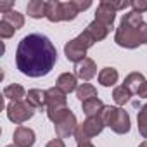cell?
Masks as SVG:
<instances>
[{"label": "cell", "mask_w": 147, "mask_h": 147, "mask_svg": "<svg viewBox=\"0 0 147 147\" xmlns=\"http://www.w3.org/2000/svg\"><path fill=\"white\" fill-rule=\"evenodd\" d=\"M57 62V49L49 36L31 33L21 38L16 50V66L28 78L47 76Z\"/></svg>", "instance_id": "cell-1"}, {"label": "cell", "mask_w": 147, "mask_h": 147, "mask_svg": "<svg viewBox=\"0 0 147 147\" xmlns=\"http://www.w3.org/2000/svg\"><path fill=\"white\" fill-rule=\"evenodd\" d=\"M114 42L123 49H137L138 45H147V23H144L142 14L135 11L126 12L116 28Z\"/></svg>", "instance_id": "cell-2"}, {"label": "cell", "mask_w": 147, "mask_h": 147, "mask_svg": "<svg viewBox=\"0 0 147 147\" xmlns=\"http://www.w3.org/2000/svg\"><path fill=\"white\" fill-rule=\"evenodd\" d=\"M47 116L49 119L55 125L62 118H66L71 109L67 107V97L59 87H52L47 90Z\"/></svg>", "instance_id": "cell-3"}, {"label": "cell", "mask_w": 147, "mask_h": 147, "mask_svg": "<svg viewBox=\"0 0 147 147\" xmlns=\"http://www.w3.org/2000/svg\"><path fill=\"white\" fill-rule=\"evenodd\" d=\"M104 126H106V125H104L100 114H99V116L87 118V121H83L82 125H78V128H76V131H75V140H76L78 144H82V142H90V138L97 137V135L104 130Z\"/></svg>", "instance_id": "cell-4"}, {"label": "cell", "mask_w": 147, "mask_h": 147, "mask_svg": "<svg viewBox=\"0 0 147 147\" xmlns=\"http://www.w3.org/2000/svg\"><path fill=\"white\" fill-rule=\"evenodd\" d=\"M5 111H7L9 121H12L14 125H19V126H21L23 123H26L28 119H31L33 114H35V109H33L26 100L9 102L7 107H5Z\"/></svg>", "instance_id": "cell-5"}, {"label": "cell", "mask_w": 147, "mask_h": 147, "mask_svg": "<svg viewBox=\"0 0 147 147\" xmlns=\"http://www.w3.org/2000/svg\"><path fill=\"white\" fill-rule=\"evenodd\" d=\"M114 19H116V11L111 4V0H102L95 11V21L102 23L104 26H107L111 30L114 24Z\"/></svg>", "instance_id": "cell-6"}, {"label": "cell", "mask_w": 147, "mask_h": 147, "mask_svg": "<svg viewBox=\"0 0 147 147\" xmlns=\"http://www.w3.org/2000/svg\"><path fill=\"white\" fill-rule=\"evenodd\" d=\"M54 128H55V135H57L59 138H66V137H69V135H75V131H76V128H78L76 116L73 114V113H69L66 118H62L59 123H55Z\"/></svg>", "instance_id": "cell-7"}, {"label": "cell", "mask_w": 147, "mask_h": 147, "mask_svg": "<svg viewBox=\"0 0 147 147\" xmlns=\"http://www.w3.org/2000/svg\"><path fill=\"white\" fill-rule=\"evenodd\" d=\"M75 75H76V78H80L83 82H90L97 75L95 61L90 59V57H85L83 61H80L78 64H75Z\"/></svg>", "instance_id": "cell-8"}, {"label": "cell", "mask_w": 147, "mask_h": 147, "mask_svg": "<svg viewBox=\"0 0 147 147\" xmlns=\"http://www.w3.org/2000/svg\"><path fill=\"white\" fill-rule=\"evenodd\" d=\"M12 138H14V145L16 147H33L35 140H36V135H35V131L31 128L21 125V126H18L14 130Z\"/></svg>", "instance_id": "cell-9"}, {"label": "cell", "mask_w": 147, "mask_h": 147, "mask_svg": "<svg viewBox=\"0 0 147 147\" xmlns=\"http://www.w3.org/2000/svg\"><path fill=\"white\" fill-rule=\"evenodd\" d=\"M64 55H66L67 61L78 64L80 61H83V59L87 57V49L82 47L76 38H73V40H69V42L64 45Z\"/></svg>", "instance_id": "cell-10"}, {"label": "cell", "mask_w": 147, "mask_h": 147, "mask_svg": "<svg viewBox=\"0 0 147 147\" xmlns=\"http://www.w3.org/2000/svg\"><path fill=\"white\" fill-rule=\"evenodd\" d=\"M109 128H111L114 133H118V135L128 133L130 128H131V125H130V114H128L125 109L118 107V113H116V116H114V119H113V123H111Z\"/></svg>", "instance_id": "cell-11"}, {"label": "cell", "mask_w": 147, "mask_h": 147, "mask_svg": "<svg viewBox=\"0 0 147 147\" xmlns=\"http://www.w3.org/2000/svg\"><path fill=\"white\" fill-rule=\"evenodd\" d=\"M55 87H59L67 95L71 92H76V88H78V78H76V75H71V73H62V75L57 78V82H55Z\"/></svg>", "instance_id": "cell-12"}, {"label": "cell", "mask_w": 147, "mask_h": 147, "mask_svg": "<svg viewBox=\"0 0 147 147\" xmlns=\"http://www.w3.org/2000/svg\"><path fill=\"white\" fill-rule=\"evenodd\" d=\"M24 100L33 109H43V107H47V90H38V88L28 90Z\"/></svg>", "instance_id": "cell-13"}, {"label": "cell", "mask_w": 147, "mask_h": 147, "mask_svg": "<svg viewBox=\"0 0 147 147\" xmlns=\"http://www.w3.org/2000/svg\"><path fill=\"white\" fill-rule=\"evenodd\" d=\"M119 80V75H118V69L114 67H102L99 71V83L102 87H114Z\"/></svg>", "instance_id": "cell-14"}, {"label": "cell", "mask_w": 147, "mask_h": 147, "mask_svg": "<svg viewBox=\"0 0 147 147\" xmlns=\"http://www.w3.org/2000/svg\"><path fill=\"white\" fill-rule=\"evenodd\" d=\"M45 18H47L50 23L64 21L62 2H59V0H50V2H47V12H45Z\"/></svg>", "instance_id": "cell-15"}, {"label": "cell", "mask_w": 147, "mask_h": 147, "mask_svg": "<svg viewBox=\"0 0 147 147\" xmlns=\"http://www.w3.org/2000/svg\"><path fill=\"white\" fill-rule=\"evenodd\" d=\"M4 97H5L9 102L24 100V99H26V90H24L19 83H12V85H7V87L4 88Z\"/></svg>", "instance_id": "cell-16"}, {"label": "cell", "mask_w": 147, "mask_h": 147, "mask_svg": "<svg viewBox=\"0 0 147 147\" xmlns=\"http://www.w3.org/2000/svg\"><path fill=\"white\" fill-rule=\"evenodd\" d=\"M104 102L99 99V97H94V99H88L85 102H82V109L83 113L87 114V118H92V116H99L100 111L104 109Z\"/></svg>", "instance_id": "cell-17"}, {"label": "cell", "mask_w": 147, "mask_h": 147, "mask_svg": "<svg viewBox=\"0 0 147 147\" xmlns=\"http://www.w3.org/2000/svg\"><path fill=\"white\" fill-rule=\"evenodd\" d=\"M26 12L33 19H42L45 18V12H47V2H43V0H31L26 5Z\"/></svg>", "instance_id": "cell-18"}, {"label": "cell", "mask_w": 147, "mask_h": 147, "mask_svg": "<svg viewBox=\"0 0 147 147\" xmlns=\"http://www.w3.org/2000/svg\"><path fill=\"white\" fill-rule=\"evenodd\" d=\"M147 80L144 78V75H142V73H138V71H133V73H130V75L125 78V87L131 92V94H137L138 90H140V87L145 83Z\"/></svg>", "instance_id": "cell-19"}, {"label": "cell", "mask_w": 147, "mask_h": 147, "mask_svg": "<svg viewBox=\"0 0 147 147\" xmlns=\"http://www.w3.org/2000/svg\"><path fill=\"white\" fill-rule=\"evenodd\" d=\"M87 31L92 35V38L95 40V42H102L106 36H107V33H109V28L107 26H104L102 23H99V21H92L88 26H87Z\"/></svg>", "instance_id": "cell-20"}, {"label": "cell", "mask_w": 147, "mask_h": 147, "mask_svg": "<svg viewBox=\"0 0 147 147\" xmlns=\"http://www.w3.org/2000/svg\"><path fill=\"white\" fill-rule=\"evenodd\" d=\"M76 97L82 102H85L88 99H94V97H97V88L94 85H90V83H82L76 88Z\"/></svg>", "instance_id": "cell-21"}, {"label": "cell", "mask_w": 147, "mask_h": 147, "mask_svg": "<svg viewBox=\"0 0 147 147\" xmlns=\"http://www.w3.org/2000/svg\"><path fill=\"white\" fill-rule=\"evenodd\" d=\"M131 92L125 87V85H119V87H116L114 90H113V99H114V102L118 104V106H125L130 99H131Z\"/></svg>", "instance_id": "cell-22"}, {"label": "cell", "mask_w": 147, "mask_h": 147, "mask_svg": "<svg viewBox=\"0 0 147 147\" xmlns=\"http://www.w3.org/2000/svg\"><path fill=\"white\" fill-rule=\"evenodd\" d=\"M2 21H7L11 26H14L16 31L24 26V16H23L21 12H18V11H11V12L4 14V16H2Z\"/></svg>", "instance_id": "cell-23"}, {"label": "cell", "mask_w": 147, "mask_h": 147, "mask_svg": "<svg viewBox=\"0 0 147 147\" xmlns=\"http://www.w3.org/2000/svg\"><path fill=\"white\" fill-rule=\"evenodd\" d=\"M62 14H64V21H75L80 14L75 0H69V2H62Z\"/></svg>", "instance_id": "cell-24"}, {"label": "cell", "mask_w": 147, "mask_h": 147, "mask_svg": "<svg viewBox=\"0 0 147 147\" xmlns=\"http://www.w3.org/2000/svg\"><path fill=\"white\" fill-rule=\"evenodd\" d=\"M137 125H138V131L144 138H147V104H144L140 107V111L137 113Z\"/></svg>", "instance_id": "cell-25"}, {"label": "cell", "mask_w": 147, "mask_h": 147, "mask_svg": "<svg viewBox=\"0 0 147 147\" xmlns=\"http://www.w3.org/2000/svg\"><path fill=\"white\" fill-rule=\"evenodd\" d=\"M76 40H78V42H80V45H82V47H85L87 50H88L90 47H94V43H95V40L92 38V35H90L87 30H85L83 33H80V35L76 36Z\"/></svg>", "instance_id": "cell-26"}, {"label": "cell", "mask_w": 147, "mask_h": 147, "mask_svg": "<svg viewBox=\"0 0 147 147\" xmlns=\"http://www.w3.org/2000/svg\"><path fill=\"white\" fill-rule=\"evenodd\" d=\"M14 33H16V28L14 26H11L7 21H0V36H2L4 40L14 36Z\"/></svg>", "instance_id": "cell-27"}, {"label": "cell", "mask_w": 147, "mask_h": 147, "mask_svg": "<svg viewBox=\"0 0 147 147\" xmlns=\"http://www.w3.org/2000/svg\"><path fill=\"white\" fill-rule=\"evenodd\" d=\"M130 7L138 12V14H144L147 11V0H133V2H130Z\"/></svg>", "instance_id": "cell-28"}, {"label": "cell", "mask_w": 147, "mask_h": 147, "mask_svg": "<svg viewBox=\"0 0 147 147\" xmlns=\"http://www.w3.org/2000/svg\"><path fill=\"white\" fill-rule=\"evenodd\" d=\"M111 4H113V7H114L116 12L126 9V7H130V2H128V0H121V2H111Z\"/></svg>", "instance_id": "cell-29"}, {"label": "cell", "mask_w": 147, "mask_h": 147, "mask_svg": "<svg viewBox=\"0 0 147 147\" xmlns=\"http://www.w3.org/2000/svg\"><path fill=\"white\" fill-rule=\"evenodd\" d=\"M75 4H76V7H78L80 12H82V11H87V9L92 5L90 0H85V2H83V0H75Z\"/></svg>", "instance_id": "cell-30"}, {"label": "cell", "mask_w": 147, "mask_h": 147, "mask_svg": "<svg viewBox=\"0 0 147 147\" xmlns=\"http://www.w3.org/2000/svg\"><path fill=\"white\" fill-rule=\"evenodd\" d=\"M45 147H66V144H64V140H62V138H59V137H57V138L50 140Z\"/></svg>", "instance_id": "cell-31"}, {"label": "cell", "mask_w": 147, "mask_h": 147, "mask_svg": "<svg viewBox=\"0 0 147 147\" xmlns=\"http://www.w3.org/2000/svg\"><path fill=\"white\" fill-rule=\"evenodd\" d=\"M11 7H14V2L11 0V2H0V11H2L4 14L11 12Z\"/></svg>", "instance_id": "cell-32"}, {"label": "cell", "mask_w": 147, "mask_h": 147, "mask_svg": "<svg viewBox=\"0 0 147 147\" xmlns=\"http://www.w3.org/2000/svg\"><path fill=\"white\" fill-rule=\"evenodd\" d=\"M137 95H138V97H142V99H147V82L140 87V90L137 92Z\"/></svg>", "instance_id": "cell-33"}, {"label": "cell", "mask_w": 147, "mask_h": 147, "mask_svg": "<svg viewBox=\"0 0 147 147\" xmlns=\"http://www.w3.org/2000/svg\"><path fill=\"white\" fill-rule=\"evenodd\" d=\"M78 147H95L92 142H82V144H78Z\"/></svg>", "instance_id": "cell-34"}, {"label": "cell", "mask_w": 147, "mask_h": 147, "mask_svg": "<svg viewBox=\"0 0 147 147\" xmlns=\"http://www.w3.org/2000/svg\"><path fill=\"white\" fill-rule=\"evenodd\" d=\"M138 147H147V140H145V142H142V144H140Z\"/></svg>", "instance_id": "cell-35"}, {"label": "cell", "mask_w": 147, "mask_h": 147, "mask_svg": "<svg viewBox=\"0 0 147 147\" xmlns=\"http://www.w3.org/2000/svg\"><path fill=\"white\" fill-rule=\"evenodd\" d=\"M5 147H16V145H14V144H12V145H5Z\"/></svg>", "instance_id": "cell-36"}]
</instances>
